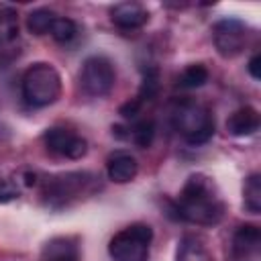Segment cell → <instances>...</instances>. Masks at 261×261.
Returning a JSON list of instances; mask_svg holds the SVG:
<instances>
[{
    "label": "cell",
    "instance_id": "12",
    "mask_svg": "<svg viewBox=\"0 0 261 261\" xmlns=\"http://www.w3.org/2000/svg\"><path fill=\"white\" fill-rule=\"evenodd\" d=\"M137 171H139V163L126 151H114L106 159V175L114 184H128V181H133Z\"/></svg>",
    "mask_w": 261,
    "mask_h": 261
},
{
    "label": "cell",
    "instance_id": "8",
    "mask_svg": "<svg viewBox=\"0 0 261 261\" xmlns=\"http://www.w3.org/2000/svg\"><path fill=\"white\" fill-rule=\"evenodd\" d=\"M43 141H45V147L53 155H59L65 159H82L88 151V141L82 135H77L65 126L47 128L43 135Z\"/></svg>",
    "mask_w": 261,
    "mask_h": 261
},
{
    "label": "cell",
    "instance_id": "7",
    "mask_svg": "<svg viewBox=\"0 0 261 261\" xmlns=\"http://www.w3.org/2000/svg\"><path fill=\"white\" fill-rule=\"evenodd\" d=\"M212 41L218 55L230 59L245 51L249 41V27L241 18H222L212 27Z\"/></svg>",
    "mask_w": 261,
    "mask_h": 261
},
{
    "label": "cell",
    "instance_id": "22",
    "mask_svg": "<svg viewBox=\"0 0 261 261\" xmlns=\"http://www.w3.org/2000/svg\"><path fill=\"white\" fill-rule=\"evenodd\" d=\"M259 63H261V55H259V53H255V55L249 59V63H247V69H249V73H251L253 80H259V77H261Z\"/></svg>",
    "mask_w": 261,
    "mask_h": 261
},
{
    "label": "cell",
    "instance_id": "2",
    "mask_svg": "<svg viewBox=\"0 0 261 261\" xmlns=\"http://www.w3.org/2000/svg\"><path fill=\"white\" fill-rule=\"evenodd\" d=\"M171 124L181 139L194 147L208 143L214 135L212 112L192 98H181L171 104Z\"/></svg>",
    "mask_w": 261,
    "mask_h": 261
},
{
    "label": "cell",
    "instance_id": "21",
    "mask_svg": "<svg viewBox=\"0 0 261 261\" xmlns=\"http://www.w3.org/2000/svg\"><path fill=\"white\" fill-rule=\"evenodd\" d=\"M159 92V71L155 67L147 69L145 75H143V82H141V88H139V94L135 96V100L143 106L145 102H151Z\"/></svg>",
    "mask_w": 261,
    "mask_h": 261
},
{
    "label": "cell",
    "instance_id": "20",
    "mask_svg": "<svg viewBox=\"0 0 261 261\" xmlns=\"http://www.w3.org/2000/svg\"><path fill=\"white\" fill-rule=\"evenodd\" d=\"M49 35L57 41V43H69L75 35H77V24L67 18V16H55V20L51 22V29H49Z\"/></svg>",
    "mask_w": 261,
    "mask_h": 261
},
{
    "label": "cell",
    "instance_id": "19",
    "mask_svg": "<svg viewBox=\"0 0 261 261\" xmlns=\"http://www.w3.org/2000/svg\"><path fill=\"white\" fill-rule=\"evenodd\" d=\"M18 39V18L12 8H0V45H10Z\"/></svg>",
    "mask_w": 261,
    "mask_h": 261
},
{
    "label": "cell",
    "instance_id": "13",
    "mask_svg": "<svg viewBox=\"0 0 261 261\" xmlns=\"http://www.w3.org/2000/svg\"><path fill=\"white\" fill-rule=\"evenodd\" d=\"M259 112L253 106H243L228 116L226 130L232 137H249L259 130Z\"/></svg>",
    "mask_w": 261,
    "mask_h": 261
},
{
    "label": "cell",
    "instance_id": "11",
    "mask_svg": "<svg viewBox=\"0 0 261 261\" xmlns=\"http://www.w3.org/2000/svg\"><path fill=\"white\" fill-rule=\"evenodd\" d=\"M39 261H80V245L73 237L49 239L39 255Z\"/></svg>",
    "mask_w": 261,
    "mask_h": 261
},
{
    "label": "cell",
    "instance_id": "5",
    "mask_svg": "<svg viewBox=\"0 0 261 261\" xmlns=\"http://www.w3.org/2000/svg\"><path fill=\"white\" fill-rule=\"evenodd\" d=\"M151 241H153V228L149 224L135 222L118 230L110 239L108 253L112 261H149Z\"/></svg>",
    "mask_w": 261,
    "mask_h": 261
},
{
    "label": "cell",
    "instance_id": "16",
    "mask_svg": "<svg viewBox=\"0 0 261 261\" xmlns=\"http://www.w3.org/2000/svg\"><path fill=\"white\" fill-rule=\"evenodd\" d=\"M126 139H130V141H133L137 147H141V149L151 147V143H153V139H155V122H153L151 118H141V120H137V122L128 128Z\"/></svg>",
    "mask_w": 261,
    "mask_h": 261
},
{
    "label": "cell",
    "instance_id": "4",
    "mask_svg": "<svg viewBox=\"0 0 261 261\" xmlns=\"http://www.w3.org/2000/svg\"><path fill=\"white\" fill-rule=\"evenodd\" d=\"M96 177L90 171H67L53 175L43 186V202L51 210L67 208L82 196L92 194Z\"/></svg>",
    "mask_w": 261,
    "mask_h": 261
},
{
    "label": "cell",
    "instance_id": "10",
    "mask_svg": "<svg viewBox=\"0 0 261 261\" xmlns=\"http://www.w3.org/2000/svg\"><path fill=\"white\" fill-rule=\"evenodd\" d=\"M110 20L120 31H137L147 24L149 12L139 2H118L110 8Z\"/></svg>",
    "mask_w": 261,
    "mask_h": 261
},
{
    "label": "cell",
    "instance_id": "17",
    "mask_svg": "<svg viewBox=\"0 0 261 261\" xmlns=\"http://www.w3.org/2000/svg\"><path fill=\"white\" fill-rule=\"evenodd\" d=\"M208 77H210V73H208L206 65H202V63H192V65H188V67L179 73L177 86L184 88V90L202 88V86L208 82Z\"/></svg>",
    "mask_w": 261,
    "mask_h": 261
},
{
    "label": "cell",
    "instance_id": "1",
    "mask_svg": "<svg viewBox=\"0 0 261 261\" xmlns=\"http://www.w3.org/2000/svg\"><path fill=\"white\" fill-rule=\"evenodd\" d=\"M173 212L179 220L198 226H214L224 216V202L208 175L194 173L186 179L179 198L173 202Z\"/></svg>",
    "mask_w": 261,
    "mask_h": 261
},
{
    "label": "cell",
    "instance_id": "23",
    "mask_svg": "<svg viewBox=\"0 0 261 261\" xmlns=\"http://www.w3.org/2000/svg\"><path fill=\"white\" fill-rule=\"evenodd\" d=\"M14 198H18V190H14L12 186H2V188H0V204L10 202V200H14Z\"/></svg>",
    "mask_w": 261,
    "mask_h": 261
},
{
    "label": "cell",
    "instance_id": "18",
    "mask_svg": "<svg viewBox=\"0 0 261 261\" xmlns=\"http://www.w3.org/2000/svg\"><path fill=\"white\" fill-rule=\"evenodd\" d=\"M57 12L49 10V8H37L33 12H29L27 16V29L33 33V35H49V29H51V22L55 20Z\"/></svg>",
    "mask_w": 261,
    "mask_h": 261
},
{
    "label": "cell",
    "instance_id": "15",
    "mask_svg": "<svg viewBox=\"0 0 261 261\" xmlns=\"http://www.w3.org/2000/svg\"><path fill=\"white\" fill-rule=\"evenodd\" d=\"M243 204H245L247 212H251V214H259L261 212V175L259 173H251L245 179Z\"/></svg>",
    "mask_w": 261,
    "mask_h": 261
},
{
    "label": "cell",
    "instance_id": "3",
    "mask_svg": "<svg viewBox=\"0 0 261 261\" xmlns=\"http://www.w3.org/2000/svg\"><path fill=\"white\" fill-rule=\"evenodd\" d=\"M20 92L24 102L33 108L51 106L61 96V75L51 63L45 61L33 63L22 73Z\"/></svg>",
    "mask_w": 261,
    "mask_h": 261
},
{
    "label": "cell",
    "instance_id": "6",
    "mask_svg": "<svg viewBox=\"0 0 261 261\" xmlns=\"http://www.w3.org/2000/svg\"><path fill=\"white\" fill-rule=\"evenodd\" d=\"M116 82L114 65L104 55H90L80 69V86L92 98H104L112 92Z\"/></svg>",
    "mask_w": 261,
    "mask_h": 261
},
{
    "label": "cell",
    "instance_id": "9",
    "mask_svg": "<svg viewBox=\"0 0 261 261\" xmlns=\"http://www.w3.org/2000/svg\"><path fill=\"white\" fill-rule=\"evenodd\" d=\"M261 253V230L257 224H243L234 230L230 241L232 261H259Z\"/></svg>",
    "mask_w": 261,
    "mask_h": 261
},
{
    "label": "cell",
    "instance_id": "14",
    "mask_svg": "<svg viewBox=\"0 0 261 261\" xmlns=\"http://www.w3.org/2000/svg\"><path fill=\"white\" fill-rule=\"evenodd\" d=\"M175 261H214V257L202 237L184 234L175 249Z\"/></svg>",
    "mask_w": 261,
    "mask_h": 261
}]
</instances>
